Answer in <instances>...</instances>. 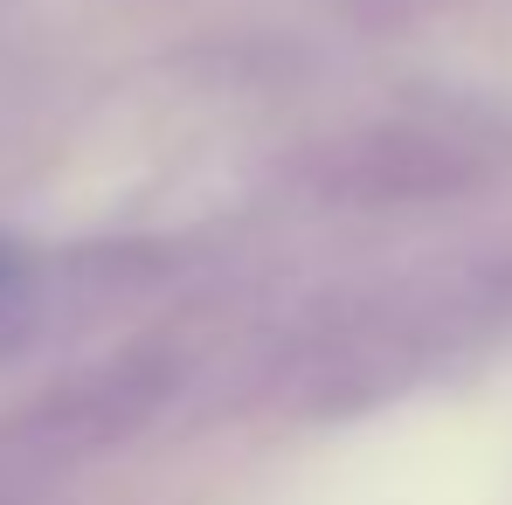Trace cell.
<instances>
[{
    "label": "cell",
    "mask_w": 512,
    "mask_h": 505,
    "mask_svg": "<svg viewBox=\"0 0 512 505\" xmlns=\"http://www.w3.org/2000/svg\"><path fill=\"white\" fill-rule=\"evenodd\" d=\"M180 360L167 346H132L118 360H97L84 374L56 381L28 416L14 422V464H84L111 443H132L173 402Z\"/></svg>",
    "instance_id": "2"
},
{
    "label": "cell",
    "mask_w": 512,
    "mask_h": 505,
    "mask_svg": "<svg viewBox=\"0 0 512 505\" xmlns=\"http://www.w3.org/2000/svg\"><path fill=\"white\" fill-rule=\"evenodd\" d=\"M21 263H28V256H21V250H7V243H0V291L14 284V270H21Z\"/></svg>",
    "instance_id": "5"
},
{
    "label": "cell",
    "mask_w": 512,
    "mask_h": 505,
    "mask_svg": "<svg viewBox=\"0 0 512 505\" xmlns=\"http://www.w3.org/2000/svg\"><path fill=\"white\" fill-rule=\"evenodd\" d=\"M512 319V263H443L326 298L270 353V388L298 416H353L402 395L423 367Z\"/></svg>",
    "instance_id": "1"
},
{
    "label": "cell",
    "mask_w": 512,
    "mask_h": 505,
    "mask_svg": "<svg viewBox=\"0 0 512 505\" xmlns=\"http://www.w3.org/2000/svg\"><path fill=\"white\" fill-rule=\"evenodd\" d=\"M478 173V160L423 125H381L346 139L319 173V194L333 201H416V194H450Z\"/></svg>",
    "instance_id": "4"
},
{
    "label": "cell",
    "mask_w": 512,
    "mask_h": 505,
    "mask_svg": "<svg viewBox=\"0 0 512 505\" xmlns=\"http://www.w3.org/2000/svg\"><path fill=\"white\" fill-rule=\"evenodd\" d=\"M153 263L139 250H77L63 263H21L0 291V360H28L42 346H70L118 319L146 291Z\"/></svg>",
    "instance_id": "3"
}]
</instances>
